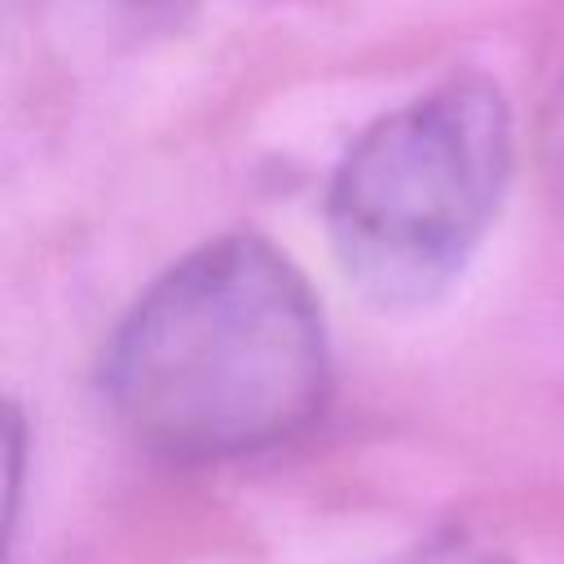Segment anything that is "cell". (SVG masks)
I'll return each instance as SVG.
<instances>
[{"label":"cell","mask_w":564,"mask_h":564,"mask_svg":"<svg viewBox=\"0 0 564 564\" xmlns=\"http://www.w3.org/2000/svg\"><path fill=\"white\" fill-rule=\"evenodd\" d=\"M101 388L132 441L167 463L264 454L326 410L322 304L269 238H212L154 278L115 326Z\"/></svg>","instance_id":"cell-1"},{"label":"cell","mask_w":564,"mask_h":564,"mask_svg":"<svg viewBox=\"0 0 564 564\" xmlns=\"http://www.w3.org/2000/svg\"><path fill=\"white\" fill-rule=\"evenodd\" d=\"M511 141L507 97L485 75H454L366 123L326 189L344 278L375 308L445 295L502 207Z\"/></svg>","instance_id":"cell-2"},{"label":"cell","mask_w":564,"mask_h":564,"mask_svg":"<svg viewBox=\"0 0 564 564\" xmlns=\"http://www.w3.org/2000/svg\"><path fill=\"white\" fill-rule=\"evenodd\" d=\"M397 564H511V560L498 546H489V542H480V538H471L463 529H449V533L414 546Z\"/></svg>","instance_id":"cell-3"},{"label":"cell","mask_w":564,"mask_h":564,"mask_svg":"<svg viewBox=\"0 0 564 564\" xmlns=\"http://www.w3.org/2000/svg\"><path fill=\"white\" fill-rule=\"evenodd\" d=\"M551 159L564 172V84H560V101H555V115H551Z\"/></svg>","instance_id":"cell-4"},{"label":"cell","mask_w":564,"mask_h":564,"mask_svg":"<svg viewBox=\"0 0 564 564\" xmlns=\"http://www.w3.org/2000/svg\"><path fill=\"white\" fill-rule=\"evenodd\" d=\"M132 9H141L145 18H176L185 13V0H128Z\"/></svg>","instance_id":"cell-5"}]
</instances>
